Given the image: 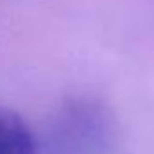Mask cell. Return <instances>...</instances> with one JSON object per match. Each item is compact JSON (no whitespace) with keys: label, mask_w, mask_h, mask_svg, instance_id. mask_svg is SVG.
I'll return each instance as SVG.
<instances>
[{"label":"cell","mask_w":154,"mask_h":154,"mask_svg":"<svg viewBox=\"0 0 154 154\" xmlns=\"http://www.w3.org/2000/svg\"><path fill=\"white\" fill-rule=\"evenodd\" d=\"M0 154H35L31 129L15 111L6 107H0Z\"/></svg>","instance_id":"obj_1"}]
</instances>
